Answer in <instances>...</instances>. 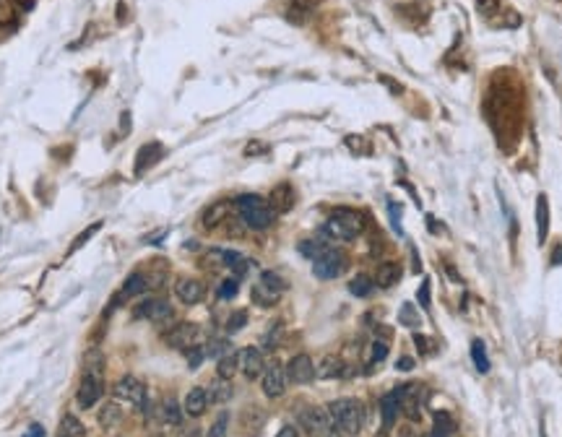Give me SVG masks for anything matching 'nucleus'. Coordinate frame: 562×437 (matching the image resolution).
<instances>
[{
	"label": "nucleus",
	"mask_w": 562,
	"mask_h": 437,
	"mask_svg": "<svg viewBox=\"0 0 562 437\" xmlns=\"http://www.w3.org/2000/svg\"><path fill=\"white\" fill-rule=\"evenodd\" d=\"M552 263H562V247H557V253L552 258Z\"/></svg>",
	"instance_id": "nucleus-53"
},
{
	"label": "nucleus",
	"mask_w": 562,
	"mask_h": 437,
	"mask_svg": "<svg viewBox=\"0 0 562 437\" xmlns=\"http://www.w3.org/2000/svg\"><path fill=\"white\" fill-rule=\"evenodd\" d=\"M284 289H287V284H284V279H281L279 273L263 271L261 279L253 284L250 297H253V302L261 305V308H274L276 302H279V297L284 295Z\"/></svg>",
	"instance_id": "nucleus-5"
},
{
	"label": "nucleus",
	"mask_w": 562,
	"mask_h": 437,
	"mask_svg": "<svg viewBox=\"0 0 562 437\" xmlns=\"http://www.w3.org/2000/svg\"><path fill=\"white\" fill-rule=\"evenodd\" d=\"M276 437H300V435H297V429H294V427H281Z\"/></svg>",
	"instance_id": "nucleus-51"
},
{
	"label": "nucleus",
	"mask_w": 562,
	"mask_h": 437,
	"mask_svg": "<svg viewBox=\"0 0 562 437\" xmlns=\"http://www.w3.org/2000/svg\"><path fill=\"white\" fill-rule=\"evenodd\" d=\"M328 237L333 240H344V242H352L357 240L362 232H365V218L362 214H357L352 208H336L326 221Z\"/></svg>",
	"instance_id": "nucleus-4"
},
{
	"label": "nucleus",
	"mask_w": 562,
	"mask_h": 437,
	"mask_svg": "<svg viewBox=\"0 0 562 437\" xmlns=\"http://www.w3.org/2000/svg\"><path fill=\"white\" fill-rule=\"evenodd\" d=\"M99 229H102V221H94L92 227H86V229L81 232L79 237L73 240V245H71V250H68V255H73V253H76L79 247H84V245L89 242V237H94V234H97V232H99Z\"/></svg>",
	"instance_id": "nucleus-39"
},
{
	"label": "nucleus",
	"mask_w": 562,
	"mask_h": 437,
	"mask_svg": "<svg viewBox=\"0 0 562 437\" xmlns=\"http://www.w3.org/2000/svg\"><path fill=\"white\" fill-rule=\"evenodd\" d=\"M341 375H346V364L333 354H328L320 360V364H315V377H320V380H331V377H341Z\"/></svg>",
	"instance_id": "nucleus-23"
},
{
	"label": "nucleus",
	"mask_w": 562,
	"mask_h": 437,
	"mask_svg": "<svg viewBox=\"0 0 562 437\" xmlns=\"http://www.w3.org/2000/svg\"><path fill=\"white\" fill-rule=\"evenodd\" d=\"M396 367H398L401 373H411V370H414V360H411V357H401Z\"/></svg>",
	"instance_id": "nucleus-49"
},
{
	"label": "nucleus",
	"mask_w": 562,
	"mask_h": 437,
	"mask_svg": "<svg viewBox=\"0 0 562 437\" xmlns=\"http://www.w3.org/2000/svg\"><path fill=\"white\" fill-rule=\"evenodd\" d=\"M224 269L232 271V276L240 279L250 271V260L242 253H235V250H224Z\"/></svg>",
	"instance_id": "nucleus-26"
},
{
	"label": "nucleus",
	"mask_w": 562,
	"mask_h": 437,
	"mask_svg": "<svg viewBox=\"0 0 562 437\" xmlns=\"http://www.w3.org/2000/svg\"><path fill=\"white\" fill-rule=\"evenodd\" d=\"M240 370H242V375H245L248 380L261 377L263 370H266V360H263L261 349H255V347L242 349V351H240Z\"/></svg>",
	"instance_id": "nucleus-16"
},
{
	"label": "nucleus",
	"mask_w": 562,
	"mask_h": 437,
	"mask_svg": "<svg viewBox=\"0 0 562 437\" xmlns=\"http://www.w3.org/2000/svg\"><path fill=\"white\" fill-rule=\"evenodd\" d=\"M162 156H164V146L162 143H144L138 149V156H136V175H144L146 169H151L157 162H162Z\"/></svg>",
	"instance_id": "nucleus-18"
},
{
	"label": "nucleus",
	"mask_w": 562,
	"mask_h": 437,
	"mask_svg": "<svg viewBox=\"0 0 562 437\" xmlns=\"http://www.w3.org/2000/svg\"><path fill=\"white\" fill-rule=\"evenodd\" d=\"M237 289H240V284H237L235 276H232V279H224L222 286H219V297H222V299H232V297L237 295Z\"/></svg>",
	"instance_id": "nucleus-42"
},
{
	"label": "nucleus",
	"mask_w": 562,
	"mask_h": 437,
	"mask_svg": "<svg viewBox=\"0 0 562 437\" xmlns=\"http://www.w3.org/2000/svg\"><path fill=\"white\" fill-rule=\"evenodd\" d=\"M266 151H268V146H266V143H258V141H253V143H248V149H245V156L266 154Z\"/></svg>",
	"instance_id": "nucleus-48"
},
{
	"label": "nucleus",
	"mask_w": 562,
	"mask_h": 437,
	"mask_svg": "<svg viewBox=\"0 0 562 437\" xmlns=\"http://www.w3.org/2000/svg\"><path fill=\"white\" fill-rule=\"evenodd\" d=\"M401 412V403H398V390H391L380 399V414H383V429H391L396 425V416Z\"/></svg>",
	"instance_id": "nucleus-22"
},
{
	"label": "nucleus",
	"mask_w": 562,
	"mask_h": 437,
	"mask_svg": "<svg viewBox=\"0 0 562 437\" xmlns=\"http://www.w3.org/2000/svg\"><path fill=\"white\" fill-rule=\"evenodd\" d=\"M398 323L406 325V328H417L419 325V312L414 310L411 302H404V305H401V310H398Z\"/></svg>",
	"instance_id": "nucleus-38"
},
{
	"label": "nucleus",
	"mask_w": 562,
	"mask_h": 437,
	"mask_svg": "<svg viewBox=\"0 0 562 437\" xmlns=\"http://www.w3.org/2000/svg\"><path fill=\"white\" fill-rule=\"evenodd\" d=\"M136 318H144L151 323H167L175 318V310L167 299H146L144 305L136 310Z\"/></svg>",
	"instance_id": "nucleus-15"
},
{
	"label": "nucleus",
	"mask_w": 562,
	"mask_h": 437,
	"mask_svg": "<svg viewBox=\"0 0 562 437\" xmlns=\"http://www.w3.org/2000/svg\"><path fill=\"white\" fill-rule=\"evenodd\" d=\"M385 357H388V344H385V341H375V344H372V364H375V362H383Z\"/></svg>",
	"instance_id": "nucleus-44"
},
{
	"label": "nucleus",
	"mask_w": 562,
	"mask_h": 437,
	"mask_svg": "<svg viewBox=\"0 0 562 437\" xmlns=\"http://www.w3.org/2000/svg\"><path fill=\"white\" fill-rule=\"evenodd\" d=\"M419 305L424 310H430V282H422V286H419Z\"/></svg>",
	"instance_id": "nucleus-46"
},
{
	"label": "nucleus",
	"mask_w": 562,
	"mask_h": 437,
	"mask_svg": "<svg viewBox=\"0 0 562 437\" xmlns=\"http://www.w3.org/2000/svg\"><path fill=\"white\" fill-rule=\"evenodd\" d=\"M313 377H315V364L307 354H297V357L289 360V364H287L289 383H294V386H307Z\"/></svg>",
	"instance_id": "nucleus-14"
},
{
	"label": "nucleus",
	"mask_w": 562,
	"mask_h": 437,
	"mask_svg": "<svg viewBox=\"0 0 562 437\" xmlns=\"http://www.w3.org/2000/svg\"><path fill=\"white\" fill-rule=\"evenodd\" d=\"M453 435H456V419L448 412L435 414V425H432L430 437H453Z\"/></svg>",
	"instance_id": "nucleus-29"
},
{
	"label": "nucleus",
	"mask_w": 562,
	"mask_h": 437,
	"mask_svg": "<svg viewBox=\"0 0 562 437\" xmlns=\"http://www.w3.org/2000/svg\"><path fill=\"white\" fill-rule=\"evenodd\" d=\"M300 425L305 427V432L313 437H326L331 429H333V422L328 416V409L323 406H307L305 412L300 414Z\"/></svg>",
	"instance_id": "nucleus-10"
},
{
	"label": "nucleus",
	"mask_w": 562,
	"mask_h": 437,
	"mask_svg": "<svg viewBox=\"0 0 562 437\" xmlns=\"http://www.w3.org/2000/svg\"><path fill=\"white\" fill-rule=\"evenodd\" d=\"M414 344H417L419 354H435V349H437L432 338H427V336H422V334H414Z\"/></svg>",
	"instance_id": "nucleus-43"
},
{
	"label": "nucleus",
	"mask_w": 562,
	"mask_h": 437,
	"mask_svg": "<svg viewBox=\"0 0 562 437\" xmlns=\"http://www.w3.org/2000/svg\"><path fill=\"white\" fill-rule=\"evenodd\" d=\"M326 437H344V432H341V429H336V427H333V429H331V432H328Z\"/></svg>",
	"instance_id": "nucleus-54"
},
{
	"label": "nucleus",
	"mask_w": 562,
	"mask_h": 437,
	"mask_svg": "<svg viewBox=\"0 0 562 437\" xmlns=\"http://www.w3.org/2000/svg\"><path fill=\"white\" fill-rule=\"evenodd\" d=\"M198 338H201V328H198L196 323H177L175 328H170L167 334H164V341L170 344V347L175 349H188L196 347Z\"/></svg>",
	"instance_id": "nucleus-12"
},
{
	"label": "nucleus",
	"mask_w": 562,
	"mask_h": 437,
	"mask_svg": "<svg viewBox=\"0 0 562 437\" xmlns=\"http://www.w3.org/2000/svg\"><path fill=\"white\" fill-rule=\"evenodd\" d=\"M227 422H229V416L227 414H222L216 422H214V427H211V432H209V437H222L224 432H227Z\"/></svg>",
	"instance_id": "nucleus-45"
},
{
	"label": "nucleus",
	"mask_w": 562,
	"mask_h": 437,
	"mask_svg": "<svg viewBox=\"0 0 562 437\" xmlns=\"http://www.w3.org/2000/svg\"><path fill=\"white\" fill-rule=\"evenodd\" d=\"M235 208H237V214H240V218H242V224L250 227V229H268L276 218V214L271 211V206H268V201L255 193L237 195Z\"/></svg>",
	"instance_id": "nucleus-2"
},
{
	"label": "nucleus",
	"mask_w": 562,
	"mask_h": 437,
	"mask_svg": "<svg viewBox=\"0 0 562 437\" xmlns=\"http://www.w3.org/2000/svg\"><path fill=\"white\" fill-rule=\"evenodd\" d=\"M175 295H177V299L183 305H198L203 299V295H206V286L198 279H180V282L175 284Z\"/></svg>",
	"instance_id": "nucleus-17"
},
{
	"label": "nucleus",
	"mask_w": 562,
	"mask_h": 437,
	"mask_svg": "<svg viewBox=\"0 0 562 437\" xmlns=\"http://www.w3.org/2000/svg\"><path fill=\"white\" fill-rule=\"evenodd\" d=\"M398 279H401V266L398 263H380L378 266V273H375V282H378V286H383V289H391L393 284H398Z\"/></svg>",
	"instance_id": "nucleus-24"
},
{
	"label": "nucleus",
	"mask_w": 562,
	"mask_h": 437,
	"mask_svg": "<svg viewBox=\"0 0 562 437\" xmlns=\"http://www.w3.org/2000/svg\"><path fill=\"white\" fill-rule=\"evenodd\" d=\"M328 250L326 240H302L300 242V253L305 258H310V260H315V258H320L323 253Z\"/></svg>",
	"instance_id": "nucleus-35"
},
{
	"label": "nucleus",
	"mask_w": 562,
	"mask_h": 437,
	"mask_svg": "<svg viewBox=\"0 0 562 437\" xmlns=\"http://www.w3.org/2000/svg\"><path fill=\"white\" fill-rule=\"evenodd\" d=\"M245 323H248V312H245V310H235V312L229 315V321H227V331H229V334H237V331L245 328Z\"/></svg>",
	"instance_id": "nucleus-40"
},
{
	"label": "nucleus",
	"mask_w": 562,
	"mask_h": 437,
	"mask_svg": "<svg viewBox=\"0 0 562 437\" xmlns=\"http://www.w3.org/2000/svg\"><path fill=\"white\" fill-rule=\"evenodd\" d=\"M24 437H44V429H42L40 425H31V427H29V432Z\"/></svg>",
	"instance_id": "nucleus-50"
},
{
	"label": "nucleus",
	"mask_w": 562,
	"mask_h": 437,
	"mask_svg": "<svg viewBox=\"0 0 562 437\" xmlns=\"http://www.w3.org/2000/svg\"><path fill=\"white\" fill-rule=\"evenodd\" d=\"M229 211H232V203H229V201L211 203V206L201 214V227H203V229H216L219 224H224V221L229 218Z\"/></svg>",
	"instance_id": "nucleus-19"
},
{
	"label": "nucleus",
	"mask_w": 562,
	"mask_h": 437,
	"mask_svg": "<svg viewBox=\"0 0 562 437\" xmlns=\"http://www.w3.org/2000/svg\"><path fill=\"white\" fill-rule=\"evenodd\" d=\"M547 232H549V206H547V198L539 195V201H536V234H539V242L547 240Z\"/></svg>",
	"instance_id": "nucleus-31"
},
{
	"label": "nucleus",
	"mask_w": 562,
	"mask_h": 437,
	"mask_svg": "<svg viewBox=\"0 0 562 437\" xmlns=\"http://www.w3.org/2000/svg\"><path fill=\"white\" fill-rule=\"evenodd\" d=\"M162 419H164L167 425L177 427L180 422H183V406H180L175 399H167L164 403H162Z\"/></svg>",
	"instance_id": "nucleus-33"
},
{
	"label": "nucleus",
	"mask_w": 562,
	"mask_h": 437,
	"mask_svg": "<svg viewBox=\"0 0 562 437\" xmlns=\"http://www.w3.org/2000/svg\"><path fill=\"white\" fill-rule=\"evenodd\" d=\"M476 8H479V16H482L489 26H518L521 24L518 13L510 11L502 0H476Z\"/></svg>",
	"instance_id": "nucleus-6"
},
{
	"label": "nucleus",
	"mask_w": 562,
	"mask_h": 437,
	"mask_svg": "<svg viewBox=\"0 0 562 437\" xmlns=\"http://www.w3.org/2000/svg\"><path fill=\"white\" fill-rule=\"evenodd\" d=\"M310 11H313V0H292V3H289V18H292L294 24H302Z\"/></svg>",
	"instance_id": "nucleus-34"
},
{
	"label": "nucleus",
	"mask_w": 562,
	"mask_h": 437,
	"mask_svg": "<svg viewBox=\"0 0 562 437\" xmlns=\"http://www.w3.org/2000/svg\"><path fill=\"white\" fill-rule=\"evenodd\" d=\"M146 286H149V282H146L144 273H131V276L125 279V284H123V289H120V299L141 297L146 292Z\"/></svg>",
	"instance_id": "nucleus-27"
},
{
	"label": "nucleus",
	"mask_w": 562,
	"mask_h": 437,
	"mask_svg": "<svg viewBox=\"0 0 562 437\" xmlns=\"http://www.w3.org/2000/svg\"><path fill=\"white\" fill-rule=\"evenodd\" d=\"M263 393L268 396V399H279V396H284V390H287V370L279 364V362H271L266 370H263Z\"/></svg>",
	"instance_id": "nucleus-13"
},
{
	"label": "nucleus",
	"mask_w": 562,
	"mask_h": 437,
	"mask_svg": "<svg viewBox=\"0 0 562 437\" xmlns=\"http://www.w3.org/2000/svg\"><path fill=\"white\" fill-rule=\"evenodd\" d=\"M105 393V377L102 373H81V383L76 390V403L79 409H92Z\"/></svg>",
	"instance_id": "nucleus-8"
},
{
	"label": "nucleus",
	"mask_w": 562,
	"mask_h": 437,
	"mask_svg": "<svg viewBox=\"0 0 562 437\" xmlns=\"http://www.w3.org/2000/svg\"><path fill=\"white\" fill-rule=\"evenodd\" d=\"M237 370H240V354L237 351H224L219 357V364H216V377L232 380Z\"/></svg>",
	"instance_id": "nucleus-28"
},
{
	"label": "nucleus",
	"mask_w": 562,
	"mask_h": 437,
	"mask_svg": "<svg viewBox=\"0 0 562 437\" xmlns=\"http://www.w3.org/2000/svg\"><path fill=\"white\" fill-rule=\"evenodd\" d=\"M58 437H84V425H81L79 416L63 414V419L58 425Z\"/></svg>",
	"instance_id": "nucleus-32"
},
{
	"label": "nucleus",
	"mask_w": 562,
	"mask_h": 437,
	"mask_svg": "<svg viewBox=\"0 0 562 437\" xmlns=\"http://www.w3.org/2000/svg\"><path fill=\"white\" fill-rule=\"evenodd\" d=\"M471 360L479 373H489V357H487V349L482 341H471Z\"/></svg>",
	"instance_id": "nucleus-37"
},
{
	"label": "nucleus",
	"mask_w": 562,
	"mask_h": 437,
	"mask_svg": "<svg viewBox=\"0 0 562 437\" xmlns=\"http://www.w3.org/2000/svg\"><path fill=\"white\" fill-rule=\"evenodd\" d=\"M372 286H375V282L370 276H365V273H359V276H354L352 282H349V292L354 297H370Z\"/></svg>",
	"instance_id": "nucleus-36"
},
{
	"label": "nucleus",
	"mask_w": 562,
	"mask_h": 437,
	"mask_svg": "<svg viewBox=\"0 0 562 437\" xmlns=\"http://www.w3.org/2000/svg\"><path fill=\"white\" fill-rule=\"evenodd\" d=\"M268 206H271V211H274L276 216L292 211V206H294V190H292L289 185H276L274 190H271V195H268Z\"/></svg>",
	"instance_id": "nucleus-21"
},
{
	"label": "nucleus",
	"mask_w": 562,
	"mask_h": 437,
	"mask_svg": "<svg viewBox=\"0 0 562 437\" xmlns=\"http://www.w3.org/2000/svg\"><path fill=\"white\" fill-rule=\"evenodd\" d=\"M185 354H188V362H190V367L196 370V367H201V362L206 360V347H203V344H196V347L188 349Z\"/></svg>",
	"instance_id": "nucleus-41"
},
{
	"label": "nucleus",
	"mask_w": 562,
	"mask_h": 437,
	"mask_svg": "<svg viewBox=\"0 0 562 437\" xmlns=\"http://www.w3.org/2000/svg\"><path fill=\"white\" fill-rule=\"evenodd\" d=\"M209 393L203 390V388H190L188 390V396H185V403H183V412L188 414V416H203L206 414V409H209Z\"/></svg>",
	"instance_id": "nucleus-20"
},
{
	"label": "nucleus",
	"mask_w": 562,
	"mask_h": 437,
	"mask_svg": "<svg viewBox=\"0 0 562 437\" xmlns=\"http://www.w3.org/2000/svg\"><path fill=\"white\" fill-rule=\"evenodd\" d=\"M484 112H487V120L492 123V128L500 133V138L515 133L521 128L523 117L521 91L505 84L502 78H495V84L489 86V94H487V102H484Z\"/></svg>",
	"instance_id": "nucleus-1"
},
{
	"label": "nucleus",
	"mask_w": 562,
	"mask_h": 437,
	"mask_svg": "<svg viewBox=\"0 0 562 437\" xmlns=\"http://www.w3.org/2000/svg\"><path fill=\"white\" fill-rule=\"evenodd\" d=\"M328 416L344 435H359L365 427V409L357 399H339L328 403Z\"/></svg>",
	"instance_id": "nucleus-3"
},
{
	"label": "nucleus",
	"mask_w": 562,
	"mask_h": 437,
	"mask_svg": "<svg viewBox=\"0 0 562 437\" xmlns=\"http://www.w3.org/2000/svg\"><path fill=\"white\" fill-rule=\"evenodd\" d=\"M112 399L120 401V403H136L141 409V403L146 401V386L138 377L125 375V377H120L118 383L112 386Z\"/></svg>",
	"instance_id": "nucleus-9"
},
{
	"label": "nucleus",
	"mask_w": 562,
	"mask_h": 437,
	"mask_svg": "<svg viewBox=\"0 0 562 437\" xmlns=\"http://www.w3.org/2000/svg\"><path fill=\"white\" fill-rule=\"evenodd\" d=\"M151 437H162V435H151Z\"/></svg>",
	"instance_id": "nucleus-55"
},
{
	"label": "nucleus",
	"mask_w": 562,
	"mask_h": 437,
	"mask_svg": "<svg viewBox=\"0 0 562 437\" xmlns=\"http://www.w3.org/2000/svg\"><path fill=\"white\" fill-rule=\"evenodd\" d=\"M344 269H346V255L341 250H336V247H328L323 255L313 260V273L320 282L336 279V276L344 273Z\"/></svg>",
	"instance_id": "nucleus-7"
},
{
	"label": "nucleus",
	"mask_w": 562,
	"mask_h": 437,
	"mask_svg": "<svg viewBox=\"0 0 562 437\" xmlns=\"http://www.w3.org/2000/svg\"><path fill=\"white\" fill-rule=\"evenodd\" d=\"M206 393H209L211 403H227V401L232 399V386H229V380H224V377H216V380H214V383L206 388Z\"/></svg>",
	"instance_id": "nucleus-30"
},
{
	"label": "nucleus",
	"mask_w": 562,
	"mask_h": 437,
	"mask_svg": "<svg viewBox=\"0 0 562 437\" xmlns=\"http://www.w3.org/2000/svg\"><path fill=\"white\" fill-rule=\"evenodd\" d=\"M398 390V403H401V412L411 419V422H419L422 416V401H424V388L419 383H406V386L396 388Z\"/></svg>",
	"instance_id": "nucleus-11"
},
{
	"label": "nucleus",
	"mask_w": 562,
	"mask_h": 437,
	"mask_svg": "<svg viewBox=\"0 0 562 437\" xmlns=\"http://www.w3.org/2000/svg\"><path fill=\"white\" fill-rule=\"evenodd\" d=\"M222 351H229L227 341H211L209 347H206V354H214V357H222Z\"/></svg>",
	"instance_id": "nucleus-47"
},
{
	"label": "nucleus",
	"mask_w": 562,
	"mask_h": 437,
	"mask_svg": "<svg viewBox=\"0 0 562 437\" xmlns=\"http://www.w3.org/2000/svg\"><path fill=\"white\" fill-rule=\"evenodd\" d=\"M180 437H201V429H196V427H190V429H185Z\"/></svg>",
	"instance_id": "nucleus-52"
},
{
	"label": "nucleus",
	"mask_w": 562,
	"mask_h": 437,
	"mask_svg": "<svg viewBox=\"0 0 562 437\" xmlns=\"http://www.w3.org/2000/svg\"><path fill=\"white\" fill-rule=\"evenodd\" d=\"M97 422H99V427H105V429L120 427V422H123V409L118 406V401H110V403H105V406L99 409Z\"/></svg>",
	"instance_id": "nucleus-25"
}]
</instances>
